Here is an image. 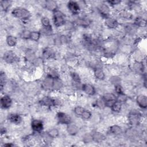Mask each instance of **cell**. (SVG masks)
<instances>
[{"label": "cell", "instance_id": "1", "mask_svg": "<svg viewBox=\"0 0 147 147\" xmlns=\"http://www.w3.org/2000/svg\"><path fill=\"white\" fill-rule=\"evenodd\" d=\"M11 14L14 17L24 21L28 20L31 16V14L28 9L21 7L13 9L11 11Z\"/></svg>", "mask_w": 147, "mask_h": 147}, {"label": "cell", "instance_id": "2", "mask_svg": "<svg viewBox=\"0 0 147 147\" xmlns=\"http://www.w3.org/2000/svg\"><path fill=\"white\" fill-rule=\"evenodd\" d=\"M53 22L54 25L57 28L61 27L65 24L64 14L58 9L53 12Z\"/></svg>", "mask_w": 147, "mask_h": 147}, {"label": "cell", "instance_id": "3", "mask_svg": "<svg viewBox=\"0 0 147 147\" xmlns=\"http://www.w3.org/2000/svg\"><path fill=\"white\" fill-rule=\"evenodd\" d=\"M141 118V114L140 112L136 110H131L127 116V119L129 123L131 125H138Z\"/></svg>", "mask_w": 147, "mask_h": 147}, {"label": "cell", "instance_id": "4", "mask_svg": "<svg viewBox=\"0 0 147 147\" xmlns=\"http://www.w3.org/2000/svg\"><path fill=\"white\" fill-rule=\"evenodd\" d=\"M56 118L58 123L60 124L67 125L71 122V117L64 112H58L56 114Z\"/></svg>", "mask_w": 147, "mask_h": 147}, {"label": "cell", "instance_id": "5", "mask_svg": "<svg viewBox=\"0 0 147 147\" xmlns=\"http://www.w3.org/2000/svg\"><path fill=\"white\" fill-rule=\"evenodd\" d=\"M31 128L36 133H41L44 129L42 121L38 119H33L31 122Z\"/></svg>", "mask_w": 147, "mask_h": 147}, {"label": "cell", "instance_id": "6", "mask_svg": "<svg viewBox=\"0 0 147 147\" xmlns=\"http://www.w3.org/2000/svg\"><path fill=\"white\" fill-rule=\"evenodd\" d=\"M40 103L41 105L45 106L47 107H53L57 105V100L49 96H45L43 97L40 100Z\"/></svg>", "mask_w": 147, "mask_h": 147}, {"label": "cell", "instance_id": "7", "mask_svg": "<svg viewBox=\"0 0 147 147\" xmlns=\"http://www.w3.org/2000/svg\"><path fill=\"white\" fill-rule=\"evenodd\" d=\"M82 90L87 95L90 96H93L96 93V89L95 87L90 83H84L82 84Z\"/></svg>", "mask_w": 147, "mask_h": 147}, {"label": "cell", "instance_id": "8", "mask_svg": "<svg viewBox=\"0 0 147 147\" xmlns=\"http://www.w3.org/2000/svg\"><path fill=\"white\" fill-rule=\"evenodd\" d=\"M67 7L73 14H78L80 10L79 4L77 2L73 1H70L67 3Z\"/></svg>", "mask_w": 147, "mask_h": 147}, {"label": "cell", "instance_id": "9", "mask_svg": "<svg viewBox=\"0 0 147 147\" xmlns=\"http://www.w3.org/2000/svg\"><path fill=\"white\" fill-rule=\"evenodd\" d=\"M1 106L3 109H9L12 105V99L8 95H5L1 98Z\"/></svg>", "mask_w": 147, "mask_h": 147}, {"label": "cell", "instance_id": "10", "mask_svg": "<svg viewBox=\"0 0 147 147\" xmlns=\"http://www.w3.org/2000/svg\"><path fill=\"white\" fill-rule=\"evenodd\" d=\"M98 9L99 13L100 14V15H102L103 17L106 18L110 17V9L108 5H106L105 3H101L99 5Z\"/></svg>", "mask_w": 147, "mask_h": 147}, {"label": "cell", "instance_id": "11", "mask_svg": "<svg viewBox=\"0 0 147 147\" xmlns=\"http://www.w3.org/2000/svg\"><path fill=\"white\" fill-rule=\"evenodd\" d=\"M137 105L142 109H145L147 107V97L145 95L140 94L137 96L136 99Z\"/></svg>", "mask_w": 147, "mask_h": 147}, {"label": "cell", "instance_id": "12", "mask_svg": "<svg viewBox=\"0 0 147 147\" xmlns=\"http://www.w3.org/2000/svg\"><path fill=\"white\" fill-rule=\"evenodd\" d=\"M105 24L109 29H115L119 25L118 21L116 19L110 17L105 18Z\"/></svg>", "mask_w": 147, "mask_h": 147}, {"label": "cell", "instance_id": "13", "mask_svg": "<svg viewBox=\"0 0 147 147\" xmlns=\"http://www.w3.org/2000/svg\"><path fill=\"white\" fill-rule=\"evenodd\" d=\"M7 118L11 123L15 125H19L22 121L21 116L17 113H11L9 114Z\"/></svg>", "mask_w": 147, "mask_h": 147}, {"label": "cell", "instance_id": "14", "mask_svg": "<svg viewBox=\"0 0 147 147\" xmlns=\"http://www.w3.org/2000/svg\"><path fill=\"white\" fill-rule=\"evenodd\" d=\"M3 58L6 63H13L16 60V56L12 51H8L4 53Z\"/></svg>", "mask_w": 147, "mask_h": 147}, {"label": "cell", "instance_id": "15", "mask_svg": "<svg viewBox=\"0 0 147 147\" xmlns=\"http://www.w3.org/2000/svg\"><path fill=\"white\" fill-rule=\"evenodd\" d=\"M75 24L79 26H81L83 28H87L90 25L91 21L87 18L80 17L78 18L75 21Z\"/></svg>", "mask_w": 147, "mask_h": 147}, {"label": "cell", "instance_id": "16", "mask_svg": "<svg viewBox=\"0 0 147 147\" xmlns=\"http://www.w3.org/2000/svg\"><path fill=\"white\" fill-rule=\"evenodd\" d=\"M44 6L45 9L47 10L54 12L55 11L57 10V2L53 0H48L46 1L44 3Z\"/></svg>", "mask_w": 147, "mask_h": 147}, {"label": "cell", "instance_id": "17", "mask_svg": "<svg viewBox=\"0 0 147 147\" xmlns=\"http://www.w3.org/2000/svg\"><path fill=\"white\" fill-rule=\"evenodd\" d=\"M67 131L69 135L75 136L78 133L79 127L76 125L71 122L67 125Z\"/></svg>", "mask_w": 147, "mask_h": 147}, {"label": "cell", "instance_id": "18", "mask_svg": "<svg viewBox=\"0 0 147 147\" xmlns=\"http://www.w3.org/2000/svg\"><path fill=\"white\" fill-rule=\"evenodd\" d=\"M94 75L95 78L99 80H104L105 78V72L101 68H99V67H97L94 69Z\"/></svg>", "mask_w": 147, "mask_h": 147}, {"label": "cell", "instance_id": "19", "mask_svg": "<svg viewBox=\"0 0 147 147\" xmlns=\"http://www.w3.org/2000/svg\"><path fill=\"white\" fill-rule=\"evenodd\" d=\"M92 134V141L99 143L104 141L106 138L105 135L99 131H94Z\"/></svg>", "mask_w": 147, "mask_h": 147}, {"label": "cell", "instance_id": "20", "mask_svg": "<svg viewBox=\"0 0 147 147\" xmlns=\"http://www.w3.org/2000/svg\"><path fill=\"white\" fill-rule=\"evenodd\" d=\"M109 131L111 134L115 136L120 135L122 133V129L121 127L117 125H113L111 126L109 129Z\"/></svg>", "mask_w": 147, "mask_h": 147}, {"label": "cell", "instance_id": "21", "mask_svg": "<svg viewBox=\"0 0 147 147\" xmlns=\"http://www.w3.org/2000/svg\"><path fill=\"white\" fill-rule=\"evenodd\" d=\"M6 41L8 46L10 47H15L17 44V38L16 37L14 36L9 35L6 37Z\"/></svg>", "mask_w": 147, "mask_h": 147}, {"label": "cell", "instance_id": "22", "mask_svg": "<svg viewBox=\"0 0 147 147\" xmlns=\"http://www.w3.org/2000/svg\"><path fill=\"white\" fill-rule=\"evenodd\" d=\"M134 24L138 27L145 28L146 26V20L142 17H137L134 20Z\"/></svg>", "mask_w": 147, "mask_h": 147}, {"label": "cell", "instance_id": "23", "mask_svg": "<svg viewBox=\"0 0 147 147\" xmlns=\"http://www.w3.org/2000/svg\"><path fill=\"white\" fill-rule=\"evenodd\" d=\"M43 56L47 59H50L54 57L55 53L54 51L50 48H45L43 51Z\"/></svg>", "mask_w": 147, "mask_h": 147}, {"label": "cell", "instance_id": "24", "mask_svg": "<svg viewBox=\"0 0 147 147\" xmlns=\"http://www.w3.org/2000/svg\"><path fill=\"white\" fill-rule=\"evenodd\" d=\"M41 33L39 31H37V30L31 31L29 36V39H30L32 41L37 42L40 40L41 37Z\"/></svg>", "mask_w": 147, "mask_h": 147}, {"label": "cell", "instance_id": "25", "mask_svg": "<svg viewBox=\"0 0 147 147\" xmlns=\"http://www.w3.org/2000/svg\"><path fill=\"white\" fill-rule=\"evenodd\" d=\"M41 22L42 25V28L45 29H52V26L49 19L47 17H42L41 19Z\"/></svg>", "mask_w": 147, "mask_h": 147}, {"label": "cell", "instance_id": "26", "mask_svg": "<svg viewBox=\"0 0 147 147\" xmlns=\"http://www.w3.org/2000/svg\"><path fill=\"white\" fill-rule=\"evenodd\" d=\"M47 134L52 139L55 138L56 137H57L59 135V131L57 128L53 127L52 129H50L47 132Z\"/></svg>", "mask_w": 147, "mask_h": 147}, {"label": "cell", "instance_id": "27", "mask_svg": "<svg viewBox=\"0 0 147 147\" xmlns=\"http://www.w3.org/2000/svg\"><path fill=\"white\" fill-rule=\"evenodd\" d=\"M103 100H104L105 102H108V101H111V100H117L116 99V96L111 92H108V93H106L103 96L102 98Z\"/></svg>", "mask_w": 147, "mask_h": 147}, {"label": "cell", "instance_id": "28", "mask_svg": "<svg viewBox=\"0 0 147 147\" xmlns=\"http://www.w3.org/2000/svg\"><path fill=\"white\" fill-rule=\"evenodd\" d=\"M110 109L112 110V111L114 113H119L122 109V103L116 100L115 102L110 107Z\"/></svg>", "mask_w": 147, "mask_h": 147}, {"label": "cell", "instance_id": "29", "mask_svg": "<svg viewBox=\"0 0 147 147\" xmlns=\"http://www.w3.org/2000/svg\"><path fill=\"white\" fill-rule=\"evenodd\" d=\"M6 83V77L4 72H1L0 74V88L2 91Z\"/></svg>", "mask_w": 147, "mask_h": 147}, {"label": "cell", "instance_id": "30", "mask_svg": "<svg viewBox=\"0 0 147 147\" xmlns=\"http://www.w3.org/2000/svg\"><path fill=\"white\" fill-rule=\"evenodd\" d=\"M91 117H92L91 112L90 111L88 110L85 109L84 111L82 113L80 117H81L82 119L84 120H88L91 118Z\"/></svg>", "mask_w": 147, "mask_h": 147}, {"label": "cell", "instance_id": "31", "mask_svg": "<svg viewBox=\"0 0 147 147\" xmlns=\"http://www.w3.org/2000/svg\"><path fill=\"white\" fill-rule=\"evenodd\" d=\"M11 5V2L9 1H1V7L3 11H6L10 7Z\"/></svg>", "mask_w": 147, "mask_h": 147}, {"label": "cell", "instance_id": "32", "mask_svg": "<svg viewBox=\"0 0 147 147\" xmlns=\"http://www.w3.org/2000/svg\"><path fill=\"white\" fill-rule=\"evenodd\" d=\"M86 109L82 107V106H76L74 109V113L79 116V117H80V115H82V113L84 111V110H85Z\"/></svg>", "mask_w": 147, "mask_h": 147}, {"label": "cell", "instance_id": "33", "mask_svg": "<svg viewBox=\"0 0 147 147\" xmlns=\"http://www.w3.org/2000/svg\"><path fill=\"white\" fill-rule=\"evenodd\" d=\"M127 99V96L124 94H118V96H116V99L117 101L119 102L122 104L123 103H125Z\"/></svg>", "mask_w": 147, "mask_h": 147}, {"label": "cell", "instance_id": "34", "mask_svg": "<svg viewBox=\"0 0 147 147\" xmlns=\"http://www.w3.org/2000/svg\"><path fill=\"white\" fill-rule=\"evenodd\" d=\"M26 56L27 57V59L29 61H32L35 59V55L31 50L27 51V52L26 53Z\"/></svg>", "mask_w": 147, "mask_h": 147}, {"label": "cell", "instance_id": "35", "mask_svg": "<svg viewBox=\"0 0 147 147\" xmlns=\"http://www.w3.org/2000/svg\"><path fill=\"white\" fill-rule=\"evenodd\" d=\"M96 106L100 109H103L104 107H105V102L102 98L98 99L96 100Z\"/></svg>", "mask_w": 147, "mask_h": 147}, {"label": "cell", "instance_id": "36", "mask_svg": "<svg viewBox=\"0 0 147 147\" xmlns=\"http://www.w3.org/2000/svg\"><path fill=\"white\" fill-rule=\"evenodd\" d=\"M121 16L123 18H125L126 19H130L131 17V14L129 12H127V11H122L121 12Z\"/></svg>", "mask_w": 147, "mask_h": 147}, {"label": "cell", "instance_id": "37", "mask_svg": "<svg viewBox=\"0 0 147 147\" xmlns=\"http://www.w3.org/2000/svg\"><path fill=\"white\" fill-rule=\"evenodd\" d=\"M83 141L85 142H90L92 141V137L91 134H87L83 137Z\"/></svg>", "mask_w": 147, "mask_h": 147}, {"label": "cell", "instance_id": "38", "mask_svg": "<svg viewBox=\"0 0 147 147\" xmlns=\"http://www.w3.org/2000/svg\"><path fill=\"white\" fill-rule=\"evenodd\" d=\"M30 31L28 30H24L21 34V37L23 38H25V39H29V36H30Z\"/></svg>", "mask_w": 147, "mask_h": 147}, {"label": "cell", "instance_id": "39", "mask_svg": "<svg viewBox=\"0 0 147 147\" xmlns=\"http://www.w3.org/2000/svg\"><path fill=\"white\" fill-rule=\"evenodd\" d=\"M115 91L117 93V94H123V91L122 89V87L119 84H116L115 86Z\"/></svg>", "mask_w": 147, "mask_h": 147}, {"label": "cell", "instance_id": "40", "mask_svg": "<svg viewBox=\"0 0 147 147\" xmlns=\"http://www.w3.org/2000/svg\"><path fill=\"white\" fill-rule=\"evenodd\" d=\"M121 2V1L119 0H112V1H107V3H109L110 6H115L120 4Z\"/></svg>", "mask_w": 147, "mask_h": 147}, {"label": "cell", "instance_id": "41", "mask_svg": "<svg viewBox=\"0 0 147 147\" xmlns=\"http://www.w3.org/2000/svg\"><path fill=\"white\" fill-rule=\"evenodd\" d=\"M59 41L61 44H65L68 42V38L66 36L61 35L59 38Z\"/></svg>", "mask_w": 147, "mask_h": 147}, {"label": "cell", "instance_id": "42", "mask_svg": "<svg viewBox=\"0 0 147 147\" xmlns=\"http://www.w3.org/2000/svg\"><path fill=\"white\" fill-rule=\"evenodd\" d=\"M14 144H11V143H7V144H4V146H14Z\"/></svg>", "mask_w": 147, "mask_h": 147}]
</instances>
